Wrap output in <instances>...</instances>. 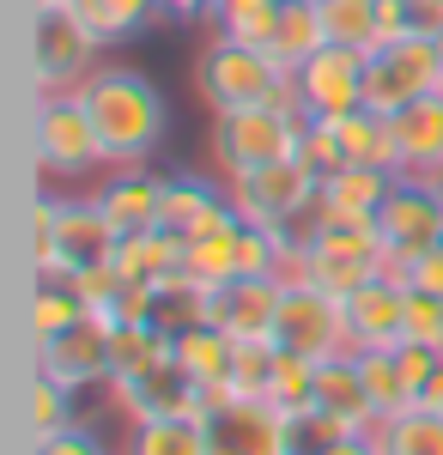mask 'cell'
Returning a JSON list of instances; mask_svg holds the SVG:
<instances>
[{"mask_svg": "<svg viewBox=\"0 0 443 455\" xmlns=\"http://www.w3.org/2000/svg\"><path fill=\"white\" fill-rule=\"evenodd\" d=\"M92 128H98V146H103V171H122V164H146L158 140H165V122L171 109L158 98V85L146 79L140 68H98L79 92H73Z\"/></svg>", "mask_w": 443, "mask_h": 455, "instance_id": "1", "label": "cell"}, {"mask_svg": "<svg viewBox=\"0 0 443 455\" xmlns=\"http://www.w3.org/2000/svg\"><path fill=\"white\" fill-rule=\"evenodd\" d=\"M195 85L213 116L225 109H249V104H279V109H304L298 104V73L286 68L273 49H255V43H238V36L213 31L195 61Z\"/></svg>", "mask_w": 443, "mask_h": 455, "instance_id": "2", "label": "cell"}, {"mask_svg": "<svg viewBox=\"0 0 443 455\" xmlns=\"http://www.w3.org/2000/svg\"><path fill=\"white\" fill-rule=\"evenodd\" d=\"M116 225L103 219L98 195L85 201H49L36 195L31 201V261L36 280H73L98 261H116Z\"/></svg>", "mask_w": 443, "mask_h": 455, "instance_id": "3", "label": "cell"}, {"mask_svg": "<svg viewBox=\"0 0 443 455\" xmlns=\"http://www.w3.org/2000/svg\"><path fill=\"white\" fill-rule=\"evenodd\" d=\"M304 128H310L304 109H279V104L225 109V116H213V171L243 176V171H262V164H279V158H298Z\"/></svg>", "mask_w": 443, "mask_h": 455, "instance_id": "4", "label": "cell"}, {"mask_svg": "<svg viewBox=\"0 0 443 455\" xmlns=\"http://www.w3.org/2000/svg\"><path fill=\"white\" fill-rule=\"evenodd\" d=\"M443 92V61H438V31H413L395 43H376L365 55V109L401 116L419 98Z\"/></svg>", "mask_w": 443, "mask_h": 455, "instance_id": "5", "label": "cell"}, {"mask_svg": "<svg viewBox=\"0 0 443 455\" xmlns=\"http://www.w3.org/2000/svg\"><path fill=\"white\" fill-rule=\"evenodd\" d=\"M304 249H310V285H322L334 298H352L358 285L383 280V267H389L376 219H322V231Z\"/></svg>", "mask_w": 443, "mask_h": 455, "instance_id": "6", "label": "cell"}, {"mask_svg": "<svg viewBox=\"0 0 443 455\" xmlns=\"http://www.w3.org/2000/svg\"><path fill=\"white\" fill-rule=\"evenodd\" d=\"M376 231H383V249H389L383 280L407 285V267L425 255V249L443 243V195L425 182V176H401V182L389 188L383 212H376Z\"/></svg>", "mask_w": 443, "mask_h": 455, "instance_id": "7", "label": "cell"}, {"mask_svg": "<svg viewBox=\"0 0 443 455\" xmlns=\"http://www.w3.org/2000/svg\"><path fill=\"white\" fill-rule=\"evenodd\" d=\"M98 49H103V43L73 19L68 6H36L31 68H36V92H43V98L79 92V85L98 73Z\"/></svg>", "mask_w": 443, "mask_h": 455, "instance_id": "8", "label": "cell"}, {"mask_svg": "<svg viewBox=\"0 0 443 455\" xmlns=\"http://www.w3.org/2000/svg\"><path fill=\"white\" fill-rule=\"evenodd\" d=\"M273 347L304 352L316 364L352 352V328H346V298L322 291V285H286L279 298V322H273Z\"/></svg>", "mask_w": 443, "mask_h": 455, "instance_id": "9", "label": "cell"}, {"mask_svg": "<svg viewBox=\"0 0 443 455\" xmlns=\"http://www.w3.org/2000/svg\"><path fill=\"white\" fill-rule=\"evenodd\" d=\"M316 188H322V176L310 171L304 158H279V164H262V171L225 176L231 207H238L249 225H268V231H286V225L316 201Z\"/></svg>", "mask_w": 443, "mask_h": 455, "instance_id": "10", "label": "cell"}, {"mask_svg": "<svg viewBox=\"0 0 443 455\" xmlns=\"http://www.w3.org/2000/svg\"><path fill=\"white\" fill-rule=\"evenodd\" d=\"M36 164H43V176H61V182L103 171L98 128H92V116H85V104L73 92L36 104Z\"/></svg>", "mask_w": 443, "mask_h": 455, "instance_id": "11", "label": "cell"}, {"mask_svg": "<svg viewBox=\"0 0 443 455\" xmlns=\"http://www.w3.org/2000/svg\"><path fill=\"white\" fill-rule=\"evenodd\" d=\"M109 401L134 425H146V419H201L206 413V388L182 371L176 352L171 358H152L134 377H116V383H109Z\"/></svg>", "mask_w": 443, "mask_h": 455, "instance_id": "12", "label": "cell"}, {"mask_svg": "<svg viewBox=\"0 0 443 455\" xmlns=\"http://www.w3.org/2000/svg\"><path fill=\"white\" fill-rule=\"evenodd\" d=\"M206 455H292L286 443V413L273 401L225 395L206 407Z\"/></svg>", "mask_w": 443, "mask_h": 455, "instance_id": "13", "label": "cell"}, {"mask_svg": "<svg viewBox=\"0 0 443 455\" xmlns=\"http://www.w3.org/2000/svg\"><path fill=\"white\" fill-rule=\"evenodd\" d=\"M109 334H116V322H109L103 310H85L68 334L36 340V371L55 377V383H68V388L109 383Z\"/></svg>", "mask_w": 443, "mask_h": 455, "instance_id": "14", "label": "cell"}, {"mask_svg": "<svg viewBox=\"0 0 443 455\" xmlns=\"http://www.w3.org/2000/svg\"><path fill=\"white\" fill-rule=\"evenodd\" d=\"M298 104L310 122H328L346 109H365V49H341V43H322L298 68Z\"/></svg>", "mask_w": 443, "mask_h": 455, "instance_id": "15", "label": "cell"}, {"mask_svg": "<svg viewBox=\"0 0 443 455\" xmlns=\"http://www.w3.org/2000/svg\"><path fill=\"white\" fill-rule=\"evenodd\" d=\"M279 298H286V285L273 280V274L213 285V291H206V322H213V328H225L231 340H273Z\"/></svg>", "mask_w": 443, "mask_h": 455, "instance_id": "16", "label": "cell"}, {"mask_svg": "<svg viewBox=\"0 0 443 455\" xmlns=\"http://www.w3.org/2000/svg\"><path fill=\"white\" fill-rule=\"evenodd\" d=\"M165 188H171V176H152L146 164H122V171L103 176L98 207L116 225V237H140V231L165 225Z\"/></svg>", "mask_w": 443, "mask_h": 455, "instance_id": "17", "label": "cell"}, {"mask_svg": "<svg viewBox=\"0 0 443 455\" xmlns=\"http://www.w3.org/2000/svg\"><path fill=\"white\" fill-rule=\"evenodd\" d=\"M346 328H352V352L401 347L407 340V285L401 280H371L346 298Z\"/></svg>", "mask_w": 443, "mask_h": 455, "instance_id": "18", "label": "cell"}, {"mask_svg": "<svg viewBox=\"0 0 443 455\" xmlns=\"http://www.w3.org/2000/svg\"><path fill=\"white\" fill-rule=\"evenodd\" d=\"M231 212L238 207H231V195H225V176L182 171V176H171V188H165V231H176L182 243L201 237V231H213V225H225Z\"/></svg>", "mask_w": 443, "mask_h": 455, "instance_id": "19", "label": "cell"}, {"mask_svg": "<svg viewBox=\"0 0 443 455\" xmlns=\"http://www.w3.org/2000/svg\"><path fill=\"white\" fill-rule=\"evenodd\" d=\"M316 407L334 413L346 431H376V401L365 388V371H358V352H341L328 364H316Z\"/></svg>", "mask_w": 443, "mask_h": 455, "instance_id": "20", "label": "cell"}, {"mask_svg": "<svg viewBox=\"0 0 443 455\" xmlns=\"http://www.w3.org/2000/svg\"><path fill=\"white\" fill-rule=\"evenodd\" d=\"M176 358H182V371L206 388V407L213 401H225L231 395V371H238V340L225 334V328H189V334H176Z\"/></svg>", "mask_w": 443, "mask_h": 455, "instance_id": "21", "label": "cell"}, {"mask_svg": "<svg viewBox=\"0 0 443 455\" xmlns=\"http://www.w3.org/2000/svg\"><path fill=\"white\" fill-rule=\"evenodd\" d=\"M116 274L128 285H165L176 274H189V243L176 231H140V237H122L116 243Z\"/></svg>", "mask_w": 443, "mask_h": 455, "instance_id": "22", "label": "cell"}, {"mask_svg": "<svg viewBox=\"0 0 443 455\" xmlns=\"http://www.w3.org/2000/svg\"><path fill=\"white\" fill-rule=\"evenodd\" d=\"M328 128H334V140H341L346 164H371V171H401V146H395V122L389 116H376V109H346V116H328Z\"/></svg>", "mask_w": 443, "mask_h": 455, "instance_id": "23", "label": "cell"}, {"mask_svg": "<svg viewBox=\"0 0 443 455\" xmlns=\"http://www.w3.org/2000/svg\"><path fill=\"white\" fill-rule=\"evenodd\" d=\"M395 122V146H401V171L407 176H438L443 171V92L407 104Z\"/></svg>", "mask_w": 443, "mask_h": 455, "instance_id": "24", "label": "cell"}, {"mask_svg": "<svg viewBox=\"0 0 443 455\" xmlns=\"http://www.w3.org/2000/svg\"><path fill=\"white\" fill-rule=\"evenodd\" d=\"M395 182H401L395 171H371V164H341L334 176H322V188H316V195H322V212H328V219H376Z\"/></svg>", "mask_w": 443, "mask_h": 455, "instance_id": "25", "label": "cell"}, {"mask_svg": "<svg viewBox=\"0 0 443 455\" xmlns=\"http://www.w3.org/2000/svg\"><path fill=\"white\" fill-rule=\"evenodd\" d=\"M68 12L109 49V43L140 36L152 19H165V0H68Z\"/></svg>", "mask_w": 443, "mask_h": 455, "instance_id": "26", "label": "cell"}, {"mask_svg": "<svg viewBox=\"0 0 443 455\" xmlns=\"http://www.w3.org/2000/svg\"><path fill=\"white\" fill-rule=\"evenodd\" d=\"M171 352H176V340L165 328H152V322H116V334H109V383L116 377H134L152 358H171Z\"/></svg>", "mask_w": 443, "mask_h": 455, "instance_id": "27", "label": "cell"}, {"mask_svg": "<svg viewBox=\"0 0 443 455\" xmlns=\"http://www.w3.org/2000/svg\"><path fill=\"white\" fill-rule=\"evenodd\" d=\"M328 43V31H322V12H316V0H286L279 6V31H273V55L286 61V68L298 73Z\"/></svg>", "mask_w": 443, "mask_h": 455, "instance_id": "28", "label": "cell"}, {"mask_svg": "<svg viewBox=\"0 0 443 455\" xmlns=\"http://www.w3.org/2000/svg\"><path fill=\"white\" fill-rule=\"evenodd\" d=\"M358 371H365V388H371V401H376V419H395V413H407V407H419V395H413V383L401 377V364H395V347L358 352Z\"/></svg>", "mask_w": 443, "mask_h": 455, "instance_id": "29", "label": "cell"}, {"mask_svg": "<svg viewBox=\"0 0 443 455\" xmlns=\"http://www.w3.org/2000/svg\"><path fill=\"white\" fill-rule=\"evenodd\" d=\"M128 455H206V413L201 419H146V425H134Z\"/></svg>", "mask_w": 443, "mask_h": 455, "instance_id": "30", "label": "cell"}, {"mask_svg": "<svg viewBox=\"0 0 443 455\" xmlns=\"http://www.w3.org/2000/svg\"><path fill=\"white\" fill-rule=\"evenodd\" d=\"M206 322V285H195L189 274H176V280L158 285V298H152V328H165V334H189V328H201Z\"/></svg>", "mask_w": 443, "mask_h": 455, "instance_id": "31", "label": "cell"}, {"mask_svg": "<svg viewBox=\"0 0 443 455\" xmlns=\"http://www.w3.org/2000/svg\"><path fill=\"white\" fill-rule=\"evenodd\" d=\"M79 315H85V298L73 291V280H36V291H31V334L36 340L68 334Z\"/></svg>", "mask_w": 443, "mask_h": 455, "instance_id": "32", "label": "cell"}, {"mask_svg": "<svg viewBox=\"0 0 443 455\" xmlns=\"http://www.w3.org/2000/svg\"><path fill=\"white\" fill-rule=\"evenodd\" d=\"M316 12H322V31L328 43H341V49H376V0H316Z\"/></svg>", "mask_w": 443, "mask_h": 455, "instance_id": "33", "label": "cell"}, {"mask_svg": "<svg viewBox=\"0 0 443 455\" xmlns=\"http://www.w3.org/2000/svg\"><path fill=\"white\" fill-rule=\"evenodd\" d=\"M268 401L286 413V419H292V413H304V407H316V358L279 347V358H273V383H268Z\"/></svg>", "mask_w": 443, "mask_h": 455, "instance_id": "34", "label": "cell"}, {"mask_svg": "<svg viewBox=\"0 0 443 455\" xmlns=\"http://www.w3.org/2000/svg\"><path fill=\"white\" fill-rule=\"evenodd\" d=\"M73 395H79V388H68V383H55V377H43V371H36V377H31V395H25L31 437H55V431L79 425V419H73Z\"/></svg>", "mask_w": 443, "mask_h": 455, "instance_id": "35", "label": "cell"}, {"mask_svg": "<svg viewBox=\"0 0 443 455\" xmlns=\"http://www.w3.org/2000/svg\"><path fill=\"white\" fill-rule=\"evenodd\" d=\"M376 431H383L389 455H443V419L425 413V407H407V413L383 419Z\"/></svg>", "mask_w": 443, "mask_h": 455, "instance_id": "36", "label": "cell"}, {"mask_svg": "<svg viewBox=\"0 0 443 455\" xmlns=\"http://www.w3.org/2000/svg\"><path fill=\"white\" fill-rule=\"evenodd\" d=\"M273 358H279V347H273V340H238V371H231V395L268 401Z\"/></svg>", "mask_w": 443, "mask_h": 455, "instance_id": "37", "label": "cell"}, {"mask_svg": "<svg viewBox=\"0 0 443 455\" xmlns=\"http://www.w3.org/2000/svg\"><path fill=\"white\" fill-rule=\"evenodd\" d=\"M341 437H346V425L334 419V413H322V407H304V413L286 419V443H292V455H322V450H334Z\"/></svg>", "mask_w": 443, "mask_h": 455, "instance_id": "38", "label": "cell"}, {"mask_svg": "<svg viewBox=\"0 0 443 455\" xmlns=\"http://www.w3.org/2000/svg\"><path fill=\"white\" fill-rule=\"evenodd\" d=\"M407 340L443 352V298L438 291H413L407 285Z\"/></svg>", "mask_w": 443, "mask_h": 455, "instance_id": "39", "label": "cell"}, {"mask_svg": "<svg viewBox=\"0 0 443 455\" xmlns=\"http://www.w3.org/2000/svg\"><path fill=\"white\" fill-rule=\"evenodd\" d=\"M122 274H116V261H98V267H85V274H73V291L85 298V310H116V298H122Z\"/></svg>", "mask_w": 443, "mask_h": 455, "instance_id": "40", "label": "cell"}, {"mask_svg": "<svg viewBox=\"0 0 443 455\" xmlns=\"http://www.w3.org/2000/svg\"><path fill=\"white\" fill-rule=\"evenodd\" d=\"M298 158H304L316 176H334L346 164V152H341V140H334V128L328 122H310L304 128V146H298Z\"/></svg>", "mask_w": 443, "mask_h": 455, "instance_id": "41", "label": "cell"}, {"mask_svg": "<svg viewBox=\"0 0 443 455\" xmlns=\"http://www.w3.org/2000/svg\"><path fill=\"white\" fill-rule=\"evenodd\" d=\"M413 31H431L419 0H376V43H395V36H413Z\"/></svg>", "mask_w": 443, "mask_h": 455, "instance_id": "42", "label": "cell"}, {"mask_svg": "<svg viewBox=\"0 0 443 455\" xmlns=\"http://www.w3.org/2000/svg\"><path fill=\"white\" fill-rule=\"evenodd\" d=\"M31 455H109L103 450L98 431H85V425H68V431H55V437H36Z\"/></svg>", "mask_w": 443, "mask_h": 455, "instance_id": "43", "label": "cell"}, {"mask_svg": "<svg viewBox=\"0 0 443 455\" xmlns=\"http://www.w3.org/2000/svg\"><path fill=\"white\" fill-rule=\"evenodd\" d=\"M407 285H413V291H438V298H443V243L425 249V255L407 267Z\"/></svg>", "mask_w": 443, "mask_h": 455, "instance_id": "44", "label": "cell"}, {"mask_svg": "<svg viewBox=\"0 0 443 455\" xmlns=\"http://www.w3.org/2000/svg\"><path fill=\"white\" fill-rule=\"evenodd\" d=\"M165 19H182V25L213 19V0H165Z\"/></svg>", "mask_w": 443, "mask_h": 455, "instance_id": "45", "label": "cell"}, {"mask_svg": "<svg viewBox=\"0 0 443 455\" xmlns=\"http://www.w3.org/2000/svg\"><path fill=\"white\" fill-rule=\"evenodd\" d=\"M419 407H425V413H438V419H443V364H438V377L425 383V395H419Z\"/></svg>", "mask_w": 443, "mask_h": 455, "instance_id": "46", "label": "cell"}, {"mask_svg": "<svg viewBox=\"0 0 443 455\" xmlns=\"http://www.w3.org/2000/svg\"><path fill=\"white\" fill-rule=\"evenodd\" d=\"M419 12H425V25H431V31L443 25V0H419Z\"/></svg>", "mask_w": 443, "mask_h": 455, "instance_id": "47", "label": "cell"}, {"mask_svg": "<svg viewBox=\"0 0 443 455\" xmlns=\"http://www.w3.org/2000/svg\"><path fill=\"white\" fill-rule=\"evenodd\" d=\"M438 61H443V25H438Z\"/></svg>", "mask_w": 443, "mask_h": 455, "instance_id": "48", "label": "cell"}, {"mask_svg": "<svg viewBox=\"0 0 443 455\" xmlns=\"http://www.w3.org/2000/svg\"><path fill=\"white\" fill-rule=\"evenodd\" d=\"M36 6H68V0H36Z\"/></svg>", "mask_w": 443, "mask_h": 455, "instance_id": "49", "label": "cell"}]
</instances>
